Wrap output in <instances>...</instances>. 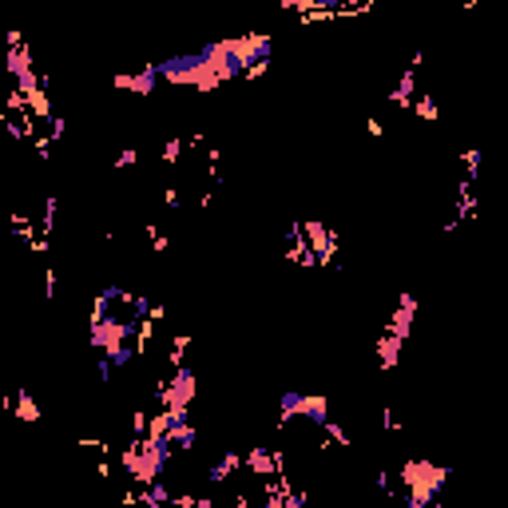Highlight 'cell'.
<instances>
[{"label":"cell","mask_w":508,"mask_h":508,"mask_svg":"<svg viewBox=\"0 0 508 508\" xmlns=\"http://www.w3.org/2000/svg\"><path fill=\"white\" fill-rule=\"evenodd\" d=\"M417 115H421V119H437V104H433V99H417Z\"/></svg>","instance_id":"16"},{"label":"cell","mask_w":508,"mask_h":508,"mask_svg":"<svg viewBox=\"0 0 508 508\" xmlns=\"http://www.w3.org/2000/svg\"><path fill=\"white\" fill-rule=\"evenodd\" d=\"M183 147H187V139H171V143L163 147V159H167V163H175V159L183 155Z\"/></svg>","instance_id":"14"},{"label":"cell","mask_w":508,"mask_h":508,"mask_svg":"<svg viewBox=\"0 0 508 508\" xmlns=\"http://www.w3.org/2000/svg\"><path fill=\"white\" fill-rule=\"evenodd\" d=\"M139 501H147V504H163V501H175V496L167 493V489H163V485H159V481H152V489H147L143 496H139Z\"/></svg>","instance_id":"13"},{"label":"cell","mask_w":508,"mask_h":508,"mask_svg":"<svg viewBox=\"0 0 508 508\" xmlns=\"http://www.w3.org/2000/svg\"><path fill=\"white\" fill-rule=\"evenodd\" d=\"M159 79H167V84L175 88H195V92H218L223 88V79H218V72L211 68V60H207L203 52H179V56H167L155 64Z\"/></svg>","instance_id":"1"},{"label":"cell","mask_w":508,"mask_h":508,"mask_svg":"<svg viewBox=\"0 0 508 508\" xmlns=\"http://www.w3.org/2000/svg\"><path fill=\"white\" fill-rule=\"evenodd\" d=\"M413 314H417V298L413 294H402L397 298V310H393V322L385 326V330H393V334H402V337H410L413 330Z\"/></svg>","instance_id":"5"},{"label":"cell","mask_w":508,"mask_h":508,"mask_svg":"<svg viewBox=\"0 0 508 508\" xmlns=\"http://www.w3.org/2000/svg\"><path fill=\"white\" fill-rule=\"evenodd\" d=\"M306 238H310V254H314V258H322V263H330V254H334V238H330V231H326L322 223H306Z\"/></svg>","instance_id":"6"},{"label":"cell","mask_w":508,"mask_h":508,"mask_svg":"<svg viewBox=\"0 0 508 508\" xmlns=\"http://www.w3.org/2000/svg\"><path fill=\"white\" fill-rule=\"evenodd\" d=\"M282 453H274V449H266V445H254L251 453L243 457V469H251L254 476H278L282 473Z\"/></svg>","instance_id":"3"},{"label":"cell","mask_w":508,"mask_h":508,"mask_svg":"<svg viewBox=\"0 0 508 508\" xmlns=\"http://www.w3.org/2000/svg\"><path fill=\"white\" fill-rule=\"evenodd\" d=\"M402 481H405V501L410 508H425L437 501V493L445 489V481H449V469H441V465L433 461H405L402 469Z\"/></svg>","instance_id":"2"},{"label":"cell","mask_w":508,"mask_h":508,"mask_svg":"<svg viewBox=\"0 0 508 508\" xmlns=\"http://www.w3.org/2000/svg\"><path fill=\"white\" fill-rule=\"evenodd\" d=\"M314 5H337V0H314Z\"/></svg>","instance_id":"18"},{"label":"cell","mask_w":508,"mask_h":508,"mask_svg":"<svg viewBox=\"0 0 508 508\" xmlns=\"http://www.w3.org/2000/svg\"><path fill=\"white\" fill-rule=\"evenodd\" d=\"M238 469H243V453H223L211 465V476H207V481H231Z\"/></svg>","instance_id":"9"},{"label":"cell","mask_w":508,"mask_h":508,"mask_svg":"<svg viewBox=\"0 0 508 508\" xmlns=\"http://www.w3.org/2000/svg\"><path fill=\"white\" fill-rule=\"evenodd\" d=\"M155 84H159L155 64H147L143 72H124V76H115V88H119V92H132V96H152Z\"/></svg>","instance_id":"4"},{"label":"cell","mask_w":508,"mask_h":508,"mask_svg":"<svg viewBox=\"0 0 508 508\" xmlns=\"http://www.w3.org/2000/svg\"><path fill=\"white\" fill-rule=\"evenodd\" d=\"M298 417H306V421H314V425H322L326 417H330V402H326L322 393H302V402H298Z\"/></svg>","instance_id":"7"},{"label":"cell","mask_w":508,"mask_h":508,"mask_svg":"<svg viewBox=\"0 0 508 508\" xmlns=\"http://www.w3.org/2000/svg\"><path fill=\"white\" fill-rule=\"evenodd\" d=\"M410 92H413V68H405L402 84H397V92H393V104H410Z\"/></svg>","instance_id":"12"},{"label":"cell","mask_w":508,"mask_h":508,"mask_svg":"<svg viewBox=\"0 0 508 508\" xmlns=\"http://www.w3.org/2000/svg\"><path fill=\"white\" fill-rule=\"evenodd\" d=\"M115 374V365H112V357H99V362H96V377H99V382H107V377H112Z\"/></svg>","instance_id":"15"},{"label":"cell","mask_w":508,"mask_h":508,"mask_svg":"<svg viewBox=\"0 0 508 508\" xmlns=\"http://www.w3.org/2000/svg\"><path fill=\"white\" fill-rule=\"evenodd\" d=\"M167 433H171V445H175V449H183V453H191L195 441H199V429H195L191 421H179V425H171Z\"/></svg>","instance_id":"10"},{"label":"cell","mask_w":508,"mask_h":508,"mask_svg":"<svg viewBox=\"0 0 508 508\" xmlns=\"http://www.w3.org/2000/svg\"><path fill=\"white\" fill-rule=\"evenodd\" d=\"M135 159H139V155H135V147H127V152H124V155H119V159H115V167H132V163H135Z\"/></svg>","instance_id":"17"},{"label":"cell","mask_w":508,"mask_h":508,"mask_svg":"<svg viewBox=\"0 0 508 508\" xmlns=\"http://www.w3.org/2000/svg\"><path fill=\"white\" fill-rule=\"evenodd\" d=\"M402 346H405L402 334H393V330L382 334V342H377V357H382L385 370H393V365H397V357H402Z\"/></svg>","instance_id":"8"},{"label":"cell","mask_w":508,"mask_h":508,"mask_svg":"<svg viewBox=\"0 0 508 508\" xmlns=\"http://www.w3.org/2000/svg\"><path fill=\"white\" fill-rule=\"evenodd\" d=\"M16 417H20V421H36V417H40V405L32 402V393H28V390L16 393Z\"/></svg>","instance_id":"11"}]
</instances>
